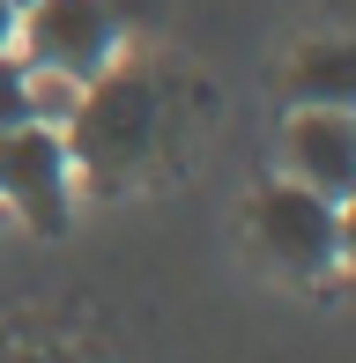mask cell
Wrapping results in <instances>:
<instances>
[{
  "mask_svg": "<svg viewBox=\"0 0 356 363\" xmlns=\"http://www.w3.org/2000/svg\"><path fill=\"white\" fill-rule=\"evenodd\" d=\"M156 126H164V104H156V82L149 74H126V67H104L82 89L67 119V163L89 178L96 193H119L141 178V163L156 156Z\"/></svg>",
  "mask_w": 356,
  "mask_h": 363,
  "instance_id": "obj_1",
  "label": "cell"
},
{
  "mask_svg": "<svg viewBox=\"0 0 356 363\" xmlns=\"http://www.w3.org/2000/svg\"><path fill=\"white\" fill-rule=\"evenodd\" d=\"M119 52V15L111 0H30L15 15V60L38 74H67V82H89L111 67Z\"/></svg>",
  "mask_w": 356,
  "mask_h": 363,
  "instance_id": "obj_2",
  "label": "cell"
},
{
  "mask_svg": "<svg viewBox=\"0 0 356 363\" xmlns=\"http://www.w3.org/2000/svg\"><path fill=\"white\" fill-rule=\"evenodd\" d=\"M245 223H252V245H260L282 274H297V282H327V274L342 267V201L297 186V178H289V186H267Z\"/></svg>",
  "mask_w": 356,
  "mask_h": 363,
  "instance_id": "obj_3",
  "label": "cell"
},
{
  "mask_svg": "<svg viewBox=\"0 0 356 363\" xmlns=\"http://www.w3.org/2000/svg\"><path fill=\"white\" fill-rule=\"evenodd\" d=\"M0 201H8L30 230H45V238L67 223L74 163H67L60 126H38V119H30V126H15V134H0Z\"/></svg>",
  "mask_w": 356,
  "mask_h": 363,
  "instance_id": "obj_4",
  "label": "cell"
},
{
  "mask_svg": "<svg viewBox=\"0 0 356 363\" xmlns=\"http://www.w3.org/2000/svg\"><path fill=\"white\" fill-rule=\"evenodd\" d=\"M289 178L327 201H349L356 193V111H297L282 134Z\"/></svg>",
  "mask_w": 356,
  "mask_h": 363,
  "instance_id": "obj_5",
  "label": "cell"
},
{
  "mask_svg": "<svg viewBox=\"0 0 356 363\" xmlns=\"http://www.w3.org/2000/svg\"><path fill=\"white\" fill-rule=\"evenodd\" d=\"M289 104L297 111H356V38H319L289 60Z\"/></svg>",
  "mask_w": 356,
  "mask_h": 363,
  "instance_id": "obj_6",
  "label": "cell"
},
{
  "mask_svg": "<svg viewBox=\"0 0 356 363\" xmlns=\"http://www.w3.org/2000/svg\"><path fill=\"white\" fill-rule=\"evenodd\" d=\"M74 104H82V82H67V74H38V67H30V119H38V126H67Z\"/></svg>",
  "mask_w": 356,
  "mask_h": 363,
  "instance_id": "obj_7",
  "label": "cell"
},
{
  "mask_svg": "<svg viewBox=\"0 0 356 363\" xmlns=\"http://www.w3.org/2000/svg\"><path fill=\"white\" fill-rule=\"evenodd\" d=\"M30 126V67L15 52H0V134Z\"/></svg>",
  "mask_w": 356,
  "mask_h": 363,
  "instance_id": "obj_8",
  "label": "cell"
},
{
  "mask_svg": "<svg viewBox=\"0 0 356 363\" xmlns=\"http://www.w3.org/2000/svg\"><path fill=\"white\" fill-rule=\"evenodd\" d=\"M342 267H349V282H356V193L342 201Z\"/></svg>",
  "mask_w": 356,
  "mask_h": 363,
  "instance_id": "obj_9",
  "label": "cell"
},
{
  "mask_svg": "<svg viewBox=\"0 0 356 363\" xmlns=\"http://www.w3.org/2000/svg\"><path fill=\"white\" fill-rule=\"evenodd\" d=\"M0 52H15V8L0 0Z\"/></svg>",
  "mask_w": 356,
  "mask_h": 363,
  "instance_id": "obj_10",
  "label": "cell"
},
{
  "mask_svg": "<svg viewBox=\"0 0 356 363\" xmlns=\"http://www.w3.org/2000/svg\"><path fill=\"white\" fill-rule=\"evenodd\" d=\"M8 8H15V15H23V8H30V0H8Z\"/></svg>",
  "mask_w": 356,
  "mask_h": 363,
  "instance_id": "obj_11",
  "label": "cell"
}]
</instances>
